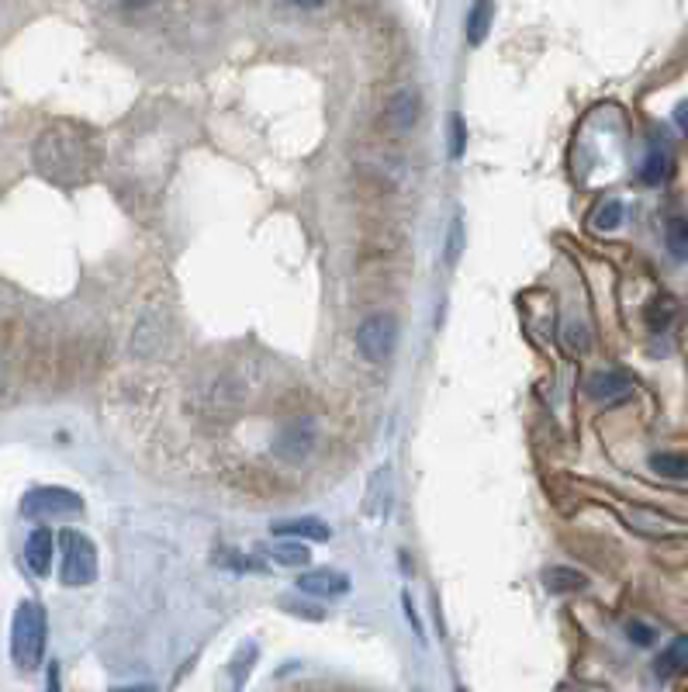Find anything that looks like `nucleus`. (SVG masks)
<instances>
[{
    "label": "nucleus",
    "instance_id": "14",
    "mask_svg": "<svg viewBox=\"0 0 688 692\" xmlns=\"http://www.w3.org/2000/svg\"><path fill=\"white\" fill-rule=\"evenodd\" d=\"M491 18H495V4H491V0H474L471 14H467V42H471V45L485 42L488 28H491Z\"/></svg>",
    "mask_w": 688,
    "mask_h": 692
},
{
    "label": "nucleus",
    "instance_id": "3",
    "mask_svg": "<svg viewBox=\"0 0 688 692\" xmlns=\"http://www.w3.org/2000/svg\"><path fill=\"white\" fill-rule=\"evenodd\" d=\"M59 547H63V571H59L63 585H70V589H83V585L94 582L97 578V547L90 544L80 530H63Z\"/></svg>",
    "mask_w": 688,
    "mask_h": 692
},
{
    "label": "nucleus",
    "instance_id": "16",
    "mask_svg": "<svg viewBox=\"0 0 688 692\" xmlns=\"http://www.w3.org/2000/svg\"><path fill=\"white\" fill-rule=\"evenodd\" d=\"M543 585H547L550 592H578L588 585V578L574 568H547L543 571Z\"/></svg>",
    "mask_w": 688,
    "mask_h": 692
},
{
    "label": "nucleus",
    "instance_id": "6",
    "mask_svg": "<svg viewBox=\"0 0 688 692\" xmlns=\"http://www.w3.org/2000/svg\"><path fill=\"white\" fill-rule=\"evenodd\" d=\"M83 513V502L70 488H35L21 502V516L28 519H49V516H73Z\"/></svg>",
    "mask_w": 688,
    "mask_h": 692
},
{
    "label": "nucleus",
    "instance_id": "13",
    "mask_svg": "<svg viewBox=\"0 0 688 692\" xmlns=\"http://www.w3.org/2000/svg\"><path fill=\"white\" fill-rule=\"evenodd\" d=\"M277 537H308V540H329V526L322 519H287V523H274Z\"/></svg>",
    "mask_w": 688,
    "mask_h": 692
},
{
    "label": "nucleus",
    "instance_id": "9",
    "mask_svg": "<svg viewBox=\"0 0 688 692\" xmlns=\"http://www.w3.org/2000/svg\"><path fill=\"white\" fill-rule=\"evenodd\" d=\"M630 388H633V381L626 378L623 371H599V374H592L585 385V391L595 402H616V398L630 395Z\"/></svg>",
    "mask_w": 688,
    "mask_h": 692
},
{
    "label": "nucleus",
    "instance_id": "18",
    "mask_svg": "<svg viewBox=\"0 0 688 692\" xmlns=\"http://www.w3.org/2000/svg\"><path fill=\"white\" fill-rule=\"evenodd\" d=\"M668 250L675 253L678 260L688 257V218H675L668 225Z\"/></svg>",
    "mask_w": 688,
    "mask_h": 692
},
{
    "label": "nucleus",
    "instance_id": "22",
    "mask_svg": "<svg viewBox=\"0 0 688 692\" xmlns=\"http://www.w3.org/2000/svg\"><path fill=\"white\" fill-rule=\"evenodd\" d=\"M626 634H630V641H633V644H640V648H650V644L657 641V630H654V627H647V623H640V620L626 623Z\"/></svg>",
    "mask_w": 688,
    "mask_h": 692
},
{
    "label": "nucleus",
    "instance_id": "21",
    "mask_svg": "<svg viewBox=\"0 0 688 692\" xmlns=\"http://www.w3.org/2000/svg\"><path fill=\"white\" fill-rule=\"evenodd\" d=\"M619 222H623V205H619V201H609V205H602L599 215H595V225H599V229H616Z\"/></svg>",
    "mask_w": 688,
    "mask_h": 692
},
{
    "label": "nucleus",
    "instance_id": "2",
    "mask_svg": "<svg viewBox=\"0 0 688 692\" xmlns=\"http://www.w3.org/2000/svg\"><path fill=\"white\" fill-rule=\"evenodd\" d=\"M45 637H49V623H45V609L32 599L18 606L11 623V658L21 672H35L42 665Z\"/></svg>",
    "mask_w": 688,
    "mask_h": 692
},
{
    "label": "nucleus",
    "instance_id": "5",
    "mask_svg": "<svg viewBox=\"0 0 688 692\" xmlns=\"http://www.w3.org/2000/svg\"><path fill=\"white\" fill-rule=\"evenodd\" d=\"M315 447H319V423L312 416L291 419L274 436V454L284 461H305Z\"/></svg>",
    "mask_w": 688,
    "mask_h": 692
},
{
    "label": "nucleus",
    "instance_id": "11",
    "mask_svg": "<svg viewBox=\"0 0 688 692\" xmlns=\"http://www.w3.org/2000/svg\"><path fill=\"white\" fill-rule=\"evenodd\" d=\"M685 668H688V637H675L668 648L657 654L654 672H657V679H675Z\"/></svg>",
    "mask_w": 688,
    "mask_h": 692
},
{
    "label": "nucleus",
    "instance_id": "25",
    "mask_svg": "<svg viewBox=\"0 0 688 692\" xmlns=\"http://www.w3.org/2000/svg\"><path fill=\"white\" fill-rule=\"evenodd\" d=\"M122 4H128V7H142V4H149V0H122Z\"/></svg>",
    "mask_w": 688,
    "mask_h": 692
},
{
    "label": "nucleus",
    "instance_id": "8",
    "mask_svg": "<svg viewBox=\"0 0 688 692\" xmlns=\"http://www.w3.org/2000/svg\"><path fill=\"white\" fill-rule=\"evenodd\" d=\"M415 118H419V94L415 90H398V94H391V101L384 104V125H388L391 132H408L415 125Z\"/></svg>",
    "mask_w": 688,
    "mask_h": 692
},
{
    "label": "nucleus",
    "instance_id": "15",
    "mask_svg": "<svg viewBox=\"0 0 688 692\" xmlns=\"http://www.w3.org/2000/svg\"><path fill=\"white\" fill-rule=\"evenodd\" d=\"M678 322V302L675 298H654V302L647 305V326L654 329V333H668L671 326Z\"/></svg>",
    "mask_w": 688,
    "mask_h": 692
},
{
    "label": "nucleus",
    "instance_id": "1",
    "mask_svg": "<svg viewBox=\"0 0 688 692\" xmlns=\"http://www.w3.org/2000/svg\"><path fill=\"white\" fill-rule=\"evenodd\" d=\"M32 160L45 180L59 187H73L90 180L94 170L101 167V142L83 125L56 122L35 139Z\"/></svg>",
    "mask_w": 688,
    "mask_h": 692
},
{
    "label": "nucleus",
    "instance_id": "19",
    "mask_svg": "<svg viewBox=\"0 0 688 692\" xmlns=\"http://www.w3.org/2000/svg\"><path fill=\"white\" fill-rule=\"evenodd\" d=\"M274 558L281 561V564H287V568H294V564H298V568H301V564L312 561V554H308V547H301V544H287V540H284V544H277V547H274Z\"/></svg>",
    "mask_w": 688,
    "mask_h": 692
},
{
    "label": "nucleus",
    "instance_id": "7",
    "mask_svg": "<svg viewBox=\"0 0 688 692\" xmlns=\"http://www.w3.org/2000/svg\"><path fill=\"white\" fill-rule=\"evenodd\" d=\"M298 589L305 596H315V599H339L350 592V578L339 575L332 568H322V571H308V575L298 578Z\"/></svg>",
    "mask_w": 688,
    "mask_h": 692
},
{
    "label": "nucleus",
    "instance_id": "17",
    "mask_svg": "<svg viewBox=\"0 0 688 692\" xmlns=\"http://www.w3.org/2000/svg\"><path fill=\"white\" fill-rule=\"evenodd\" d=\"M650 471L661 478L688 481V454H654L650 457Z\"/></svg>",
    "mask_w": 688,
    "mask_h": 692
},
{
    "label": "nucleus",
    "instance_id": "10",
    "mask_svg": "<svg viewBox=\"0 0 688 692\" xmlns=\"http://www.w3.org/2000/svg\"><path fill=\"white\" fill-rule=\"evenodd\" d=\"M25 561L35 575H49L52 568V533L49 526H39V530L28 533V544H25Z\"/></svg>",
    "mask_w": 688,
    "mask_h": 692
},
{
    "label": "nucleus",
    "instance_id": "23",
    "mask_svg": "<svg viewBox=\"0 0 688 692\" xmlns=\"http://www.w3.org/2000/svg\"><path fill=\"white\" fill-rule=\"evenodd\" d=\"M675 125H678V132H682L685 139H688V101H682L675 108Z\"/></svg>",
    "mask_w": 688,
    "mask_h": 692
},
{
    "label": "nucleus",
    "instance_id": "20",
    "mask_svg": "<svg viewBox=\"0 0 688 692\" xmlns=\"http://www.w3.org/2000/svg\"><path fill=\"white\" fill-rule=\"evenodd\" d=\"M464 149H467V125H464V118H460V115H453L450 118V156H453V160H460V156H464Z\"/></svg>",
    "mask_w": 688,
    "mask_h": 692
},
{
    "label": "nucleus",
    "instance_id": "4",
    "mask_svg": "<svg viewBox=\"0 0 688 692\" xmlns=\"http://www.w3.org/2000/svg\"><path fill=\"white\" fill-rule=\"evenodd\" d=\"M398 346V319L388 312H374L360 322L357 329V350L370 364H384Z\"/></svg>",
    "mask_w": 688,
    "mask_h": 692
},
{
    "label": "nucleus",
    "instance_id": "24",
    "mask_svg": "<svg viewBox=\"0 0 688 692\" xmlns=\"http://www.w3.org/2000/svg\"><path fill=\"white\" fill-rule=\"evenodd\" d=\"M294 4H298V7H319V4H325V0H294Z\"/></svg>",
    "mask_w": 688,
    "mask_h": 692
},
{
    "label": "nucleus",
    "instance_id": "12",
    "mask_svg": "<svg viewBox=\"0 0 688 692\" xmlns=\"http://www.w3.org/2000/svg\"><path fill=\"white\" fill-rule=\"evenodd\" d=\"M671 173H675V160H671L668 149H650V156L644 160V167H640V180L650 187L664 184V180H671Z\"/></svg>",
    "mask_w": 688,
    "mask_h": 692
}]
</instances>
